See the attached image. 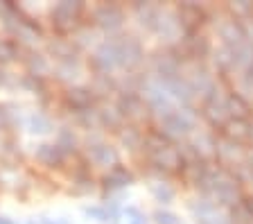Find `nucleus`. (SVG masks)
I'll return each mask as SVG.
<instances>
[]
</instances>
